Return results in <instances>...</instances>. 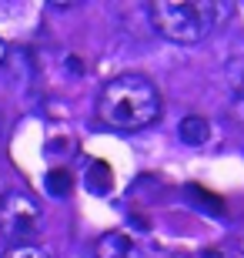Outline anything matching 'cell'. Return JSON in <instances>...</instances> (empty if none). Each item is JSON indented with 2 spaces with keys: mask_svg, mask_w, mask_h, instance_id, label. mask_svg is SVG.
Instances as JSON below:
<instances>
[{
  "mask_svg": "<svg viewBox=\"0 0 244 258\" xmlns=\"http://www.w3.org/2000/svg\"><path fill=\"white\" fill-rule=\"evenodd\" d=\"M234 258H244V235L237 238V245H234Z\"/></svg>",
  "mask_w": 244,
  "mask_h": 258,
  "instance_id": "obj_10",
  "label": "cell"
},
{
  "mask_svg": "<svg viewBox=\"0 0 244 258\" xmlns=\"http://www.w3.org/2000/svg\"><path fill=\"white\" fill-rule=\"evenodd\" d=\"M40 201L30 191H7L0 198V231L7 235L14 245L17 241H30V235L40 228Z\"/></svg>",
  "mask_w": 244,
  "mask_h": 258,
  "instance_id": "obj_3",
  "label": "cell"
},
{
  "mask_svg": "<svg viewBox=\"0 0 244 258\" xmlns=\"http://www.w3.org/2000/svg\"><path fill=\"white\" fill-rule=\"evenodd\" d=\"M147 14L154 30L164 40L197 44V40L211 37L231 17V4H221V0H160V4H150Z\"/></svg>",
  "mask_w": 244,
  "mask_h": 258,
  "instance_id": "obj_2",
  "label": "cell"
},
{
  "mask_svg": "<svg viewBox=\"0 0 244 258\" xmlns=\"http://www.w3.org/2000/svg\"><path fill=\"white\" fill-rule=\"evenodd\" d=\"M97 117L114 131H144L160 117V91L144 74H117L101 87Z\"/></svg>",
  "mask_w": 244,
  "mask_h": 258,
  "instance_id": "obj_1",
  "label": "cell"
},
{
  "mask_svg": "<svg viewBox=\"0 0 244 258\" xmlns=\"http://www.w3.org/2000/svg\"><path fill=\"white\" fill-rule=\"evenodd\" d=\"M87 188L94 195H107V188H111V168L104 161H94L91 164V171H87Z\"/></svg>",
  "mask_w": 244,
  "mask_h": 258,
  "instance_id": "obj_8",
  "label": "cell"
},
{
  "mask_svg": "<svg viewBox=\"0 0 244 258\" xmlns=\"http://www.w3.org/2000/svg\"><path fill=\"white\" fill-rule=\"evenodd\" d=\"M227 91H231V111L244 124V64H231V71H227Z\"/></svg>",
  "mask_w": 244,
  "mask_h": 258,
  "instance_id": "obj_6",
  "label": "cell"
},
{
  "mask_svg": "<svg viewBox=\"0 0 244 258\" xmlns=\"http://www.w3.org/2000/svg\"><path fill=\"white\" fill-rule=\"evenodd\" d=\"M4 54H7V47H4V40H0V64H4Z\"/></svg>",
  "mask_w": 244,
  "mask_h": 258,
  "instance_id": "obj_11",
  "label": "cell"
},
{
  "mask_svg": "<svg viewBox=\"0 0 244 258\" xmlns=\"http://www.w3.org/2000/svg\"><path fill=\"white\" fill-rule=\"evenodd\" d=\"M94 255L97 258H147V251H144V245L134 238V235H127V231H107V235L97 238Z\"/></svg>",
  "mask_w": 244,
  "mask_h": 258,
  "instance_id": "obj_4",
  "label": "cell"
},
{
  "mask_svg": "<svg viewBox=\"0 0 244 258\" xmlns=\"http://www.w3.org/2000/svg\"><path fill=\"white\" fill-rule=\"evenodd\" d=\"M4 258H54L50 255L47 245H40V241H17V245H10L4 251Z\"/></svg>",
  "mask_w": 244,
  "mask_h": 258,
  "instance_id": "obj_7",
  "label": "cell"
},
{
  "mask_svg": "<svg viewBox=\"0 0 244 258\" xmlns=\"http://www.w3.org/2000/svg\"><path fill=\"white\" fill-rule=\"evenodd\" d=\"M178 134H181V141H184V144L201 148V144L211 141V124H207V117H201V114H188L178 124Z\"/></svg>",
  "mask_w": 244,
  "mask_h": 258,
  "instance_id": "obj_5",
  "label": "cell"
},
{
  "mask_svg": "<svg viewBox=\"0 0 244 258\" xmlns=\"http://www.w3.org/2000/svg\"><path fill=\"white\" fill-rule=\"evenodd\" d=\"M70 184H74V178H70V171H64V168H54V171L47 174V188H50V195H57V198L70 195Z\"/></svg>",
  "mask_w": 244,
  "mask_h": 258,
  "instance_id": "obj_9",
  "label": "cell"
}]
</instances>
